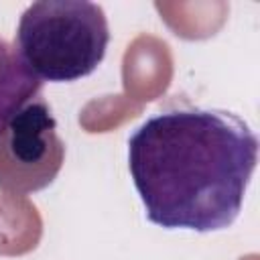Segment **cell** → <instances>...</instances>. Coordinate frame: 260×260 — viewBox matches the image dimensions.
I'll return each mask as SVG.
<instances>
[{
	"instance_id": "2",
	"label": "cell",
	"mask_w": 260,
	"mask_h": 260,
	"mask_svg": "<svg viewBox=\"0 0 260 260\" xmlns=\"http://www.w3.org/2000/svg\"><path fill=\"white\" fill-rule=\"evenodd\" d=\"M110 26L100 4L87 0H41L20 16L16 49L41 81H77L104 61Z\"/></svg>"
},
{
	"instance_id": "1",
	"label": "cell",
	"mask_w": 260,
	"mask_h": 260,
	"mask_svg": "<svg viewBox=\"0 0 260 260\" xmlns=\"http://www.w3.org/2000/svg\"><path fill=\"white\" fill-rule=\"evenodd\" d=\"M258 146L250 124L223 110H169L144 120L128 138V169L148 221L201 234L230 228Z\"/></svg>"
},
{
	"instance_id": "4",
	"label": "cell",
	"mask_w": 260,
	"mask_h": 260,
	"mask_svg": "<svg viewBox=\"0 0 260 260\" xmlns=\"http://www.w3.org/2000/svg\"><path fill=\"white\" fill-rule=\"evenodd\" d=\"M41 87L43 81L28 69L16 45L0 39V126L41 98Z\"/></svg>"
},
{
	"instance_id": "3",
	"label": "cell",
	"mask_w": 260,
	"mask_h": 260,
	"mask_svg": "<svg viewBox=\"0 0 260 260\" xmlns=\"http://www.w3.org/2000/svg\"><path fill=\"white\" fill-rule=\"evenodd\" d=\"M65 160V142L43 98L32 100L0 126V189L30 195L49 187Z\"/></svg>"
}]
</instances>
